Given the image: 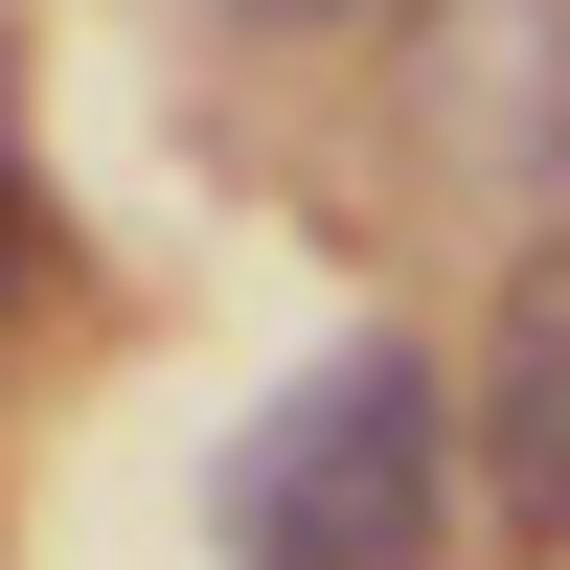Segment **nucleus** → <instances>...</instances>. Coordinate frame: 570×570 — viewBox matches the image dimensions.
Here are the masks:
<instances>
[{
    "label": "nucleus",
    "instance_id": "f257e3e1",
    "mask_svg": "<svg viewBox=\"0 0 570 570\" xmlns=\"http://www.w3.org/2000/svg\"><path fill=\"white\" fill-rule=\"evenodd\" d=\"M411 548H434V365L343 343L228 456V570H411Z\"/></svg>",
    "mask_w": 570,
    "mask_h": 570
},
{
    "label": "nucleus",
    "instance_id": "f03ea898",
    "mask_svg": "<svg viewBox=\"0 0 570 570\" xmlns=\"http://www.w3.org/2000/svg\"><path fill=\"white\" fill-rule=\"evenodd\" d=\"M411 91H434V137L480 183H570V0H434Z\"/></svg>",
    "mask_w": 570,
    "mask_h": 570
},
{
    "label": "nucleus",
    "instance_id": "7ed1b4c3",
    "mask_svg": "<svg viewBox=\"0 0 570 570\" xmlns=\"http://www.w3.org/2000/svg\"><path fill=\"white\" fill-rule=\"evenodd\" d=\"M480 480L525 548H570V252H525L480 320Z\"/></svg>",
    "mask_w": 570,
    "mask_h": 570
},
{
    "label": "nucleus",
    "instance_id": "20e7f679",
    "mask_svg": "<svg viewBox=\"0 0 570 570\" xmlns=\"http://www.w3.org/2000/svg\"><path fill=\"white\" fill-rule=\"evenodd\" d=\"M23 252H46V206H23V69H0V297H23Z\"/></svg>",
    "mask_w": 570,
    "mask_h": 570
},
{
    "label": "nucleus",
    "instance_id": "39448f33",
    "mask_svg": "<svg viewBox=\"0 0 570 570\" xmlns=\"http://www.w3.org/2000/svg\"><path fill=\"white\" fill-rule=\"evenodd\" d=\"M252 46H320V23H389V0H228Z\"/></svg>",
    "mask_w": 570,
    "mask_h": 570
}]
</instances>
